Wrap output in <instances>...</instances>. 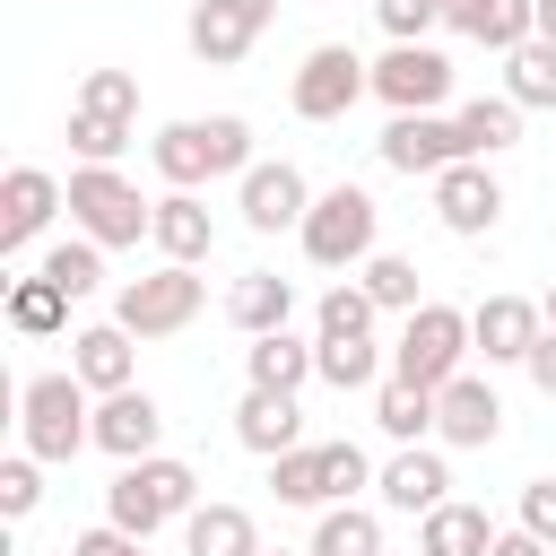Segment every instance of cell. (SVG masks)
I'll return each mask as SVG.
<instances>
[{"label":"cell","mask_w":556,"mask_h":556,"mask_svg":"<svg viewBox=\"0 0 556 556\" xmlns=\"http://www.w3.org/2000/svg\"><path fill=\"white\" fill-rule=\"evenodd\" d=\"M148 165H156V182L165 191H200V182H243L261 156H252V122L243 113H182V122H165L156 139H148Z\"/></svg>","instance_id":"obj_1"},{"label":"cell","mask_w":556,"mask_h":556,"mask_svg":"<svg viewBox=\"0 0 556 556\" xmlns=\"http://www.w3.org/2000/svg\"><path fill=\"white\" fill-rule=\"evenodd\" d=\"M200 513V469L174 460V452H148V460H122L113 486H104V521L130 530V539H156L165 521H191Z\"/></svg>","instance_id":"obj_2"},{"label":"cell","mask_w":556,"mask_h":556,"mask_svg":"<svg viewBox=\"0 0 556 556\" xmlns=\"http://www.w3.org/2000/svg\"><path fill=\"white\" fill-rule=\"evenodd\" d=\"M295 243H304L313 269H348V278H356V269L382 252V208H374V191H365V182L313 191V217L295 226Z\"/></svg>","instance_id":"obj_3"},{"label":"cell","mask_w":556,"mask_h":556,"mask_svg":"<svg viewBox=\"0 0 556 556\" xmlns=\"http://www.w3.org/2000/svg\"><path fill=\"white\" fill-rule=\"evenodd\" d=\"M17 434L35 460H78L96 443V391L78 374H26L17 382Z\"/></svg>","instance_id":"obj_4"},{"label":"cell","mask_w":556,"mask_h":556,"mask_svg":"<svg viewBox=\"0 0 556 556\" xmlns=\"http://www.w3.org/2000/svg\"><path fill=\"white\" fill-rule=\"evenodd\" d=\"M469 356H478L469 313H460V304H434V295H426V304L400 321V339H391V374H400V382H417V391L460 382V374H469Z\"/></svg>","instance_id":"obj_5"},{"label":"cell","mask_w":556,"mask_h":556,"mask_svg":"<svg viewBox=\"0 0 556 556\" xmlns=\"http://www.w3.org/2000/svg\"><path fill=\"white\" fill-rule=\"evenodd\" d=\"M70 226L104 252H130L156 226V200H139V182L122 165H70Z\"/></svg>","instance_id":"obj_6"},{"label":"cell","mask_w":556,"mask_h":556,"mask_svg":"<svg viewBox=\"0 0 556 556\" xmlns=\"http://www.w3.org/2000/svg\"><path fill=\"white\" fill-rule=\"evenodd\" d=\"M208 313V278L200 269H148V278H130L122 295H113V321L130 330V339H174V330H191Z\"/></svg>","instance_id":"obj_7"},{"label":"cell","mask_w":556,"mask_h":556,"mask_svg":"<svg viewBox=\"0 0 556 556\" xmlns=\"http://www.w3.org/2000/svg\"><path fill=\"white\" fill-rule=\"evenodd\" d=\"M365 96H374V61H356L348 43H313V52L295 61V78H287L295 122H348Z\"/></svg>","instance_id":"obj_8"},{"label":"cell","mask_w":556,"mask_h":556,"mask_svg":"<svg viewBox=\"0 0 556 556\" xmlns=\"http://www.w3.org/2000/svg\"><path fill=\"white\" fill-rule=\"evenodd\" d=\"M269 17H278V0H191V26H182V43H191V61H208V70H235L261 35H269Z\"/></svg>","instance_id":"obj_9"},{"label":"cell","mask_w":556,"mask_h":556,"mask_svg":"<svg viewBox=\"0 0 556 556\" xmlns=\"http://www.w3.org/2000/svg\"><path fill=\"white\" fill-rule=\"evenodd\" d=\"M235 208H243V226H252V235H295V226L313 217V182H304V165L261 156V165L235 182Z\"/></svg>","instance_id":"obj_10"},{"label":"cell","mask_w":556,"mask_h":556,"mask_svg":"<svg viewBox=\"0 0 556 556\" xmlns=\"http://www.w3.org/2000/svg\"><path fill=\"white\" fill-rule=\"evenodd\" d=\"M426 191H434L443 235H460V243H478V235H495V226H504V182H495V165H478V156L443 165Z\"/></svg>","instance_id":"obj_11"},{"label":"cell","mask_w":556,"mask_h":556,"mask_svg":"<svg viewBox=\"0 0 556 556\" xmlns=\"http://www.w3.org/2000/svg\"><path fill=\"white\" fill-rule=\"evenodd\" d=\"M374 156L391 165V174H443V165H460L469 148H460V122L452 113H391L382 122V139H374Z\"/></svg>","instance_id":"obj_12"},{"label":"cell","mask_w":556,"mask_h":556,"mask_svg":"<svg viewBox=\"0 0 556 556\" xmlns=\"http://www.w3.org/2000/svg\"><path fill=\"white\" fill-rule=\"evenodd\" d=\"M374 504L382 513H434V504H452V460H443V443H400L382 469H374Z\"/></svg>","instance_id":"obj_13"},{"label":"cell","mask_w":556,"mask_h":556,"mask_svg":"<svg viewBox=\"0 0 556 556\" xmlns=\"http://www.w3.org/2000/svg\"><path fill=\"white\" fill-rule=\"evenodd\" d=\"M374 96H382L391 113H443V96H452V61H443L434 43H391V52L374 61Z\"/></svg>","instance_id":"obj_14"},{"label":"cell","mask_w":556,"mask_h":556,"mask_svg":"<svg viewBox=\"0 0 556 556\" xmlns=\"http://www.w3.org/2000/svg\"><path fill=\"white\" fill-rule=\"evenodd\" d=\"M61 208H70V182H61V174H43V165H9V182H0V261H17Z\"/></svg>","instance_id":"obj_15"},{"label":"cell","mask_w":556,"mask_h":556,"mask_svg":"<svg viewBox=\"0 0 556 556\" xmlns=\"http://www.w3.org/2000/svg\"><path fill=\"white\" fill-rule=\"evenodd\" d=\"M434 443H443V452H486V443H504V400H495L486 374H460V382L434 391Z\"/></svg>","instance_id":"obj_16"},{"label":"cell","mask_w":556,"mask_h":556,"mask_svg":"<svg viewBox=\"0 0 556 556\" xmlns=\"http://www.w3.org/2000/svg\"><path fill=\"white\" fill-rule=\"evenodd\" d=\"M469 339H478L486 365H530V348L547 339V313H539V295H478Z\"/></svg>","instance_id":"obj_17"},{"label":"cell","mask_w":556,"mask_h":556,"mask_svg":"<svg viewBox=\"0 0 556 556\" xmlns=\"http://www.w3.org/2000/svg\"><path fill=\"white\" fill-rule=\"evenodd\" d=\"M148 243H156L174 269H200V261L217 252V208H208L200 191H165V200H156V226H148Z\"/></svg>","instance_id":"obj_18"},{"label":"cell","mask_w":556,"mask_h":556,"mask_svg":"<svg viewBox=\"0 0 556 556\" xmlns=\"http://www.w3.org/2000/svg\"><path fill=\"white\" fill-rule=\"evenodd\" d=\"M70 374L96 391V400H113V391H130L139 382V356H130V330L122 321H87V330H70Z\"/></svg>","instance_id":"obj_19"},{"label":"cell","mask_w":556,"mask_h":556,"mask_svg":"<svg viewBox=\"0 0 556 556\" xmlns=\"http://www.w3.org/2000/svg\"><path fill=\"white\" fill-rule=\"evenodd\" d=\"M165 443V408L130 382V391H113V400H96V452H113V460H148Z\"/></svg>","instance_id":"obj_20"},{"label":"cell","mask_w":556,"mask_h":556,"mask_svg":"<svg viewBox=\"0 0 556 556\" xmlns=\"http://www.w3.org/2000/svg\"><path fill=\"white\" fill-rule=\"evenodd\" d=\"M269 495L295 513H330L339 504V443H295L269 460Z\"/></svg>","instance_id":"obj_21"},{"label":"cell","mask_w":556,"mask_h":556,"mask_svg":"<svg viewBox=\"0 0 556 556\" xmlns=\"http://www.w3.org/2000/svg\"><path fill=\"white\" fill-rule=\"evenodd\" d=\"M235 443L261 452V460L295 452V443H304V408H295V391H243V400H235Z\"/></svg>","instance_id":"obj_22"},{"label":"cell","mask_w":556,"mask_h":556,"mask_svg":"<svg viewBox=\"0 0 556 556\" xmlns=\"http://www.w3.org/2000/svg\"><path fill=\"white\" fill-rule=\"evenodd\" d=\"M226 321H235L243 339L287 330V321H295V278H278V269H243V278L226 287Z\"/></svg>","instance_id":"obj_23"},{"label":"cell","mask_w":556,"mask_h":556,"mask_svg":"<svg viewBox=\"0 0 556 556\" xmlns=\"http://www.w3.org/2000/svg\"><path fill=\"white\" fill-rule=\"evenodd\" d=\"M243 374H252V391H304V382H321V356H313V339L269 330L243 348Z\"/></svg>","instance_id":"obj_24"},{"label":"cell","mask_w":556,"mask_h":556,"mask_svg":"<svg viewBox=\"0 0 556 556\" xmlns=\"http://www.w3.org/2000/svg\"><path fill=\"white\" fill-rule=\"evenodd\" d=\"M443 26L486 43V52H521L530 43V0H443Z\"/></svg>","instance_id":"obj_25"},{"label":"cell","mask_w":556,"mask_h":556,"mask_svg":"<svg viewBox=\"0 0 556 556\" xmlns=\"http://www.w3.org/2000/svg\"><path fill=\"white\" fill-rule=\"evenodd\" d=\"M495 547V521H486V504H434L426 521H417V556H486Z\"/></svg>","instance_id":"obj_26"},{"label":"cell","mask_w":556,"mask_h":556,"mask_svg":"<svg viewBox=\"0 0 556 556\" xmlns=\"http://www.w3.org/2000/svg\"><path fill=\"white\" fill-rule=\"evenodd\" d=\"M182 556H261V521L243 504H200L182 521Z\"/></svg>","instance_id":"obj_27"},{"label":"cell","mask_w":556,"mask_h":556,"mask_svg":"<svg viewBox=\"0 0 556 556\" xmlns=\"http://www.w3.org/2000/svg\"><path fill=\"white\" fill-rule=\"evenodd\" d=\"M452 122H460V148H469L478 165H495L504 148H521V104H513V96H469Z\"/></svg>","instance_id":"obj_28"},{"label":"cell","mask_w":556,"mask_h":556,"mask_svg":"<svg viewBox=\"0 0 556 556\" xmlns=\"http://www.w3.org/2000/svg\"><path fill=\"white\" fill-rule=\"evenodd\" d=\"M374 426H382L391 443H426V434H434V391L382 374V382H374Z\"/></svg>","instance_id":"obj_29"},{"label":"cell","mask_w":556,"mask_h":556,"mask_svg":"<svg viewBox=\"0 0 556 556\" xmlns=\"http://www.w3.org/2000/svg\"><path fill=\"white\" fill-rule=\"evenodd\" d=\"M304 556H382V513L374 504H330L313 521V547Z\"/></svg>","instance_id":"obj_30"},{"label":"cell","mask_w":556,"mask_h":556,"mask_svg":"<svg viewBox=\"0 0 556 556\" xmlns=\"http://www.w3.org/2000/svg\"><path fill=\"white\" fill-rule=\"evenodd\" d=\"M35 278H52V287L78 304V295H96V287H104V243H87V235H61V243H43Z\"/></svg>","instance_id":"obj_31"},{"label":"cell","mask_w":556,"mask_h":556,"mask_svg":"<svg viewBox=\"0 0 556 556\" xmlns=\"http://www.w3.org/2000/svg\"><path fill=\"white\" fill-rule=\"evenodd\" d=\"M504 96L521 104V113H556V43H521V52H504Z\"/></svg>","instance_id":"obj_32"},{"label":"cell","mask_w":556,"mask_h":556,"mask_svg":"<svg viewBox=\"0 0 556 556\" xmlns=\"http://www.w3.org/2000/svg\"><path fill=\"white\" fill-rule=\"evenodd\" d=\"M374 321H382V304H374L356 278L321 287V304H313V339H374Z\"/></svg>","instance_id":"obj_33"},{"label":"cell","mask_w":556,"mask_h":556,"mask_svg":"<svg viewBox=\"0 0 556 556\" xmlns=\"http://www.w3.org/2000/svg\"><path fill=\"white\" fill-rule=\"evenodd\" d=\"M313 356H321V382H330V391H365V382L391 374V356H382L374 339H313Z\"/></svg>","instance_id":"obj_34"},{"label":"cell","mask_w":556,"mask_h":556,"mask_svg":"<svg viewBox=\"0 0 556 556\" xmlns=\"http://www.w3.org/2000/svg\"><path fill=\"white\" fill-rule=\"evenodd\" d=\"M70 321V295L52 287V278H9V330H26V339H52Z\"/></svg>","instance_id":"obj_35"},{"label":"cell","mask_w":556,"mask_h":556,"mask_svg":"<svg viewBox=\"0 0 556 556\" xmlns=\"http://www.w3.org/2000/svg\"><path fill=\"white\" fill-rule=\"evenodd\" d=\"M356 287H365V295H374L382 313H400V321H408V313L426 304V295H417V261H400V252H374V261L356 269Z\"/></svg>","instance_id":"obj_36"},{"label":"cell","mask_w":556,"mask_h":556,"mask_svg":"<svg viewBox=\"0 0 556 556\" xmlns=\"http://www.w3.org/2000/svg\"><path fill=\"white\" fill-rule=\"evenodd\" d=\"M130 139H139V122H122V113H78V104H70V148H78V165H113Z\"/></svg>","instance_id":"obj_37"},{"label":"cell","mask_w":556,"mask_h":556,"mask_svg":"<svg viewBox=\"0 0 556 556\" xmlns=\"http://www.w3.org/2000/svg\"><path fill=\"white\" fill-rule=\"evenodd\" d=\"M70 104H78V113H122V122H139V78H130V70H87Z\"/></svg>","instance_id":"obj_38"},{"label":"cell","mask_w":556,"mask_h":556,"mask_svg":"<svg viewBox=\"0 0 556 556\" xmlns=\"http://www.w3.org/2000/svg\"><path fill=\"white\" fill-rule=\"evenodd\" d=\"M35 504H43V460H35V452L0 460V521H26Z\"/></svg>","instance_id":"obj_39"},{"label":"cell","mask_w":556,"mask_h":556,"mask_svg":"<svg viewBox=\"0 0 556 556\" xmlns=\"http://www.w3.org/2000/svg\"><path fill=\"white\" fill-rule=\"evenodd\" d=\"M374 26H382L391 43H426V35L443 26V0H374Z\"/></svg>","instance_id":"obj_40"},{"label":"cell","mask_w":556,"mask_h":556,"mask_svg":"<svg viewBox=\"0 0 556 556\" xmlns=\"http://www.w3.org/2000/svg\"><path fill=\"white\" fill-rule=\"evenodd\" d=\"M513 521H521L530 539H547V547H556V478H521V504H513Z\"/></svg>","instance_id":"obj_41"},{"label":"cell","mask_w":556,"mask_h":556,"mask_svg":"<svg viewBox=\"0 0 556 556\" xmlns=\"http://www.w3.org/2000/svg\"><path fill=\"white\" fill-rule=\"evenodd\" d=\"M70 556H148V539H130V530H113V521H104V530H78V539H70Z\"/></svg>","instance_id":"obj_42"},{"label":"cell","mask_w":556,"mask_h":556,"mask_svg":"<svg viewBox=\"0 0 556 556\" xmlns=\"http://www.w3.org/2000/svg\"><path fill=\"white\" fill-rule=\"evenodd\" d=\"M521 374H530V391H547V400H556V330L530 348V365H521Z\"/></svg>","instance_id":"obj_43"},{"label":"cell","mask_w":556,"mask_h":556,"mask_svg":"<svg viewBox=\"0 0 556 556\" xmlns=\"http://www.w3.org/2000/svg\"><path fill=\"white\" fill-rule=\"evenodd\" d=\"M486 556H556V547H547V539H530V530L513 521V530H495V547H486Z\"/></svg>","instance_id":"obj_44"},{"label":"cell","mask_w":556,"mask_h":556,"mask_svg":"<svg viewBox=\"0 0 556 556\" xmlns=\"http://www.w3.org/2000/svg\"><path fill=\"white\" fill-rule=\"evenodd\" d=\"M530 35H539V43H556V0H530Z\"/></svg>","instance_id":"obj_45"},{"label":"cell","mask_w":556,"mask_h":556,"mask_svg":"<svg viewBox=\"0 0 556 556\" xmlns=\"http://www.w3.org/2000/svg\"><path fill=\"white\" fill-rule=\"evenodd\" d=\"M539 313H547V330H556V287H547V295H539Z\"/></svg>","instance_id":"obj_46"},{"label":"cell","mask_w":556,"mask_h":556,"mask_svg":"<svg viewBox=\"0 0 556 556\" xmlns=\"http://www.w3.org/2000/svg\"><path fill=\"white\" fill-rule=\"evenodd\" d=\"M261 556H295V547H261Z\"/></svg>","instance_id":"obj_47"}]
</instances>
